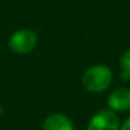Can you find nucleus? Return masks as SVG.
<instances>
[{"instance_id":"f257e3e1","label":"nucleus","mask_w":130,"mask_h":130,"mask_svg":"<svg viewBox=\"0 0 130 130\" xmlns=\"http://www.w3.org/2000/svg\"><path fill=\"white\" fill-rule=\"evenodd\" d=\"M113 79L112 70L106 65H93L89 67L82 77V84L86 91L91 93H101L106 91Z\"/></svg>"},{"instance_id":"f03ea898","label":"nucleus","mask_w":130,"mask_h":130,"mask_svg":"<svg viewBox=\"0 0 130 130\" xmlns=\"http://www.w3.org/2000/svg\"><path fill=\"white\" fill-rule=\"evenodd\" d=\"M37 35L32 31V29H18L15 31L8 42L9 48L18 55H26L29 54L35 50V47L37 46Z\"/></svg>"},{"instance_id":"7ed1b4c3","label":"nucleus","mask_w":130,"mask_h":130,"mask_svg":"<svg viewBox=\"0 0 130 130\" xmlns=\"http://www.w3.org/2000/svg\"><path fill=\"white\" fill-rule=\"evenodd\" d=\"M120 119L111 110H101L96 112L87 125V130H120Z\"/></svg>"},{"instance_id":"20e7f679","label":"nucleus","mask_w":130,"mask_h":130,"mask_svg":"<svg viewBox=\"0 0 130 130\" xmlns=\"http://www.w3.org/2000/svg\"><path fill=\"white\" fill-rule=\"evenodd\" d=\"M107 105L113 112H126L130 110V89L129 88H116L113 89L108 98Z\"/></svg>"},{"instance_id":"39448f33","label":"nucleus","mask_w":130,"mask_h":130,"mask_svg":"<svg viewBox=\"0 0 130 130\" xmlns=\"http://www.w3.org/2000/svg\"><path fill=\"white\" fill-rule=\"evenodd\" d=\"M43 130H74V125L67 115L56 112L45 119Z\"/></svg>"},{"instance_id":"423d86ee","label":"nucleus","mask_w":130,"mask_h":130,"mask_svg":"<svg viewBox=\"0 0 130 130\" xmlns=\"http://www.w3.org/2000/svg\"><path fill=\"white\" fill-rule=\"evenodd\" d=\"M120 78L122 80L130 79V48H127L120 57Z\"/></svg>"},{"instance_id":"0eeeda50","label":"nucleus","mask_w":130,"mask_h":130,"mask_svg":"<svg viewBox=\"0 0 130 130\" xmlns=\"http://www.w3.org/2000/svg\"><path fill=\"white\" fill-rule=\"evenodd\" d=\"M120 130H130V117H127L120 126Z\"/></svg>"}]
</instances>
